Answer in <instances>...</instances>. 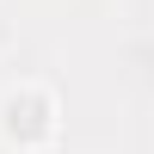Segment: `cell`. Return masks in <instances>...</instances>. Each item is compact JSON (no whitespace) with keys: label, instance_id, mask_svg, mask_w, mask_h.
Instances as JSON below:
<instances>
[{"label":"cell","instance_id":"cell-1","mask_svg":"<svg viewBox=\"0 0 154 154\" xmlns=\"http://www.w3.org/2000/svg\"><path fill=\"white\" fill-rule=\"evenodd\" d=\"M62 136V105L43 80H19L0 93V142L19 148V154H37Z\"/></svg>","mask_w":154,"mask_h":154}]
</instances>
